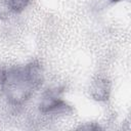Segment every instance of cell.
<instances>
[{"label": "cell", "mask_w": 131, "mask_h": 131, "mask_svg": "<svg viewBox=\"0 0 131 131\" xmlns=\"http://www.w3.org/2000/svg\"><path fill=\"white\" fill-rule=\"evenodd\" d=\"M69 105L61 100L60 90L51 89L44 93L40 102V111L43 113H60L66 112Z\"/></svg>", "instance_id": "7a4b0ae2"}, {"label": "cell", "mask_w": 131, "mask_h": 131, "mask_svg": "<svg viewBox=\"0 0 131 131\" xmlns=\"http://www.w3.org/2000/svg\"><path fill=\"white\" fill-rule=\"evenodd\" d=\"M111 2H119V1H122V0H110Z\"/></svg>", "instance_id": "277c9868"}, {"label": "cell", "mask_w": 131, "mask_h": 131, "mask_svg": "<svg viewBox=\"0 0 131 131\" xmlns=\"http://www.w3.org/2000/svg\"><path fill=\"white\" fill-rule=\"evenodd\" d=\"M42 84L41 68L36 62L0 71V85L6 98L14 104L28 100Z\"/></svg>", "instance_id": "6da1fadb"}, {"label": "cell", "mask_w": 131, "mask_h": 131, "mask_svg": "<svg viewBox=\"0 0 131 131\" xmlns=\"http://www.w3.org/2000/svg\"><path fill=\"white\" fill-rule=\"evenodd\" d=\"M29 1L30 0H8V6L11 10L15 12H20L27 7Z\"/></svg>", "instance_id": "3957f363"}]
</instances>
